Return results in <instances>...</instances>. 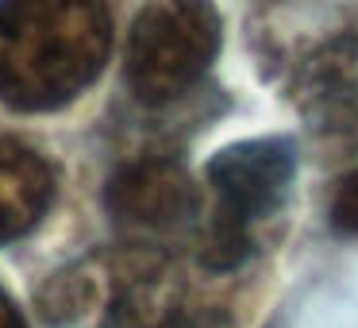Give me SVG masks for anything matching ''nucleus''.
Instances as JSON below:
<instances>
[{
  "label": "nucleus",
  "instance_id": "nucleus-11",
  "mask_svg": "<svg viewBox=\"0 0 358 328\" xmlns=\"http://www.w3.org/2000/svg\"><path fill=\"white\" fill-rule=\"evenodd\" d=\"M0 328H27L24 313L16 309V301H12L4 289H0Z\"/></svg>",
  "mask_w": 358,
  "mask_h": 328
},
{
  "label": "nucleus",
  "instance_id": "nucleus-7",
  "mask_svg": "<svg viewBox=\"0 0 358 328\" xmlns=\"http://www.w3.org/2000/svg\"><path fill=\"white\" fill-rule=\"evenodd\" d=\"M55 197V170L27 143L0 135V243L20 240Z\"/></svg>",
  "mask_w": 358,
  "mask_h": 328
},
{
  "label": "nucleus",
  "instance_id": "nucleus-9",
  "mask_svg": "<svg viewBox=\"0 0 358 328\" xmlns=\"http://www.w3.org/2000/svg\"><path fill=\"white\" fill-rule=\"evenodd\" d=\"M331 228L343 235H358V170L339 182L331 197Z\"/></svg>",
  "mask_w": 358,
  "mask_h": 328
},
{
  "label": "nucleus",
  "instance_id": "nucleus-6",
  "mask_svg": "<svg viewBox=\"0 0 358 328\" xmlns=\"http://www.w3.org/2000/svg\"><path fill=\"white\" fill-rule=\"evenodd\" d=\"M178 271L158 255H131L116 266V278L108 282L101 328H170L178 317Z\"/></svg>",
  "mask_w": 358,
  "mask_h": 328
},
{
  "label": "nucleus",
  "instance_id": "nucleus-1",
  "mask_svg": "<svg viewBox=\"0 0 358 328\" xmlns=\"http://www.w3.org/2000/svg\"><path fill=\"white\" fill-rule=\"evenodd\" d=\"M112 50L104 0H0V101L20 112L70 104Z\"/></svg>",
  "mask_w": 358,
  "mask_h": 328
},
{
  "label": "nucleus",
  "instance_id": "nucleus-3",
  "mask_svg": "<svg viewBox=\"0 0 358 328\" xmlns=\"http://www.w3.org/2000/svg\"><path fill=\"white\" fill-rule=\"evenodd\" d=\"M296 174V151L289 139H243L216 151L208 163V186L216 193V212L239 224L270 217L289 197Z\"/></svg>",
  "mask_w": 358,
  "mask_h": 328
},
{
  "label": "nucleus",
  "instance_id": "nucleus-5",
  "mask_svg": "<svg viewBox=\"0 0 358 328\" xmlns=\"http://www.w3.org/2000/svg\"><path fill=\"white\" fill-rule=\"evenodd\" d=\"M104 205L120 224L158 232V228H173L185 217H193L201 197H196L193 178L178 163L143 158V163H131L112 174Z\"/></svg>",
  "mask_w": 358,
  "mask_h": 328
},
{
  "label": "nucleus",
  "instance_id": "nucleus-4",
  "mask_svg": "<svg viewBox=\"0 0 358 328\" xmlns=\"http://www.w3.org/2000/svg\"><path fill=\"white\" fill-rule=\"evenodd\" d=\"M296 112L304 116L316 143L350 155L358 151V39H343L320 47L304 62L293 89Z\"/></svg>",
  "mask_w": 358,
  "mask_h": 328
},
{
  "label": "nucleus",
  "instance_id": "nucleus-10",
  "mask_svg": "<svg viewBox=\"0 0 358 328\" xmlns=\"http://www.w3.org/2000/svg\"><path fill=\"white\" fill-rule=\"evenodd\" d=\"M170 328H235V324H231V317H224V313H196V317L173 320Z\"/></svg>",
  "mask_w": 358,
  "mask_h": 328
},
{
  "label": "nucleus",
  "instance_id": "nucleus-8",
  "mask_svg": "<svg viewBox=\"0 0 358 328\" xmlns=\"http://www.w3.org/2000/svg\"><path fill=\"white\" fill-rule=\"evenodd\" d=\"M247 255H250V228L216 212L201 235V263L208 271H235Z\"/></svg>",
  "mask_w": 358,
  "mask_h": 328
},
{
  "label": "nucleus",
  "instance_id": "nucleus-2",
  "mask_svg": "<svg viewBox=\"0 0 358 328\" xmlns=\"http://www.w3.org/2000/svg\"><path fill=\"white\" fill-rule=\"evenodd\" d=\"M220 50V12L212 0H147L127 39V86L147 104L189 93Z\"/></svg>",
  "mask_w": 358,
  "mask_h": 328
}]
</instances>
